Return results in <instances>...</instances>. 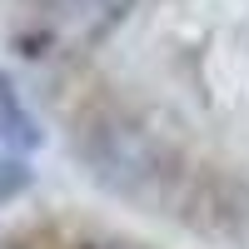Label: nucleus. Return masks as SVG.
I'll return each mask as SVG.
<instances>
[{
    "mask_svg": "<svg viewBox=\"0 0 249 249\" xmlns=\"http://www.w3.org/2000/svg\"><path fill=\"white\" fill-rule=\"evenodd\" d=\"M124 10H130V0H50V35L60 45L80 50L105 30H115Z\"/></svg>",
    "mask_w": 249,
    "mask_h": 249,
    "instance_id": "nucleus-1",
    "label": "nucleus"
},
{
    "mask_svg": "<svg viewBox=\"0 0 249 249\" xmlns=\"http://www.w3.org/2000/svg\"><path fill=\"white\" fill-rule=\"evenodd\" d=\"M20 184H25V170H15V164H0V199L15 195Z\"/></svg>",
    "mask_w": 249,
    "mask_h": 249,
    "instance_id": "nucleus-2",
    "label": "nucleus"
},
{
    "mask_svg": "<svg viewBox=\"0 0 249 249\" xmlns=\"http://www.w3.org/2000/svg\"><path fill=\"white\" fill-rule=\"evenodd\" d=\"M95 249H115V244H95Z\"/></svg>",
    "mask_w": 249,
    "mask_h": 249,
    "instance_id": "nucleus-3",
    "label": "nucleus"
}]
</instances>
